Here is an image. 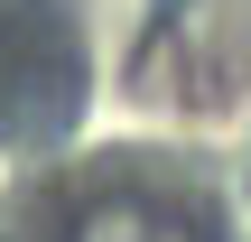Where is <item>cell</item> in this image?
<instances>
[{
    "mask_svg": "<svg viewBox=\"0 0 251 242\" xmlns=\"http://www.w3.org/2000/svg\"><path fill=\"white\" fill-rule=\"evenodd\" d=\"M75 242H186V224L158 215V205H102V215H84Z\"/></svg>",
    "mask_w": 251,
    "mask_h": 242,
    "instance_id": "1",
    "label": "cell"
}]
</instances>
